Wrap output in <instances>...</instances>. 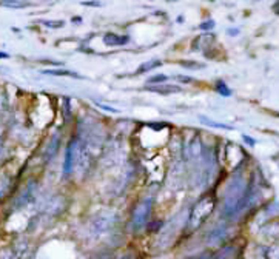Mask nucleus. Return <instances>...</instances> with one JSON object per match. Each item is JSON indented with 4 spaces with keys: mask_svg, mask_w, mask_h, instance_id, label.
I'll use <instances>...</instances> for the list:
<instances>
[{
    "mask_svg": "<svg viewBox=\"0 0 279 259\" xmlns=\"http://www.w3.org/2000/svg\"><path fill=\"white\" fill-rule=\"evenodd\" d=\"M248 193V184L244 177V173H236L231 177V181L226 190V196H224V216L233 218L235 214L242 211L244 202Z\"/></svg>",
    "mask_w": 279,
    "mask_h": 259,
    "instance_id": "f257e3e1",
    "label": "nucleus"
},
{
    "mask_svg": "<svg viewBox=\"0 0 279 259\" xmlns=\"http://www.w3.org/2000/svg\"><path fill=\"white\" fill-rule=\"evenodd\" d=\"M216 207V198L213 194H205L194 204V207L188 218V228L197 230L204 222L211 216V213Z\"/></svg>",
    "mask_w": 279,
    "mask_h": 259,
    "instance_id": "f03ea898",
    "label": "nucleus"
},
{
    "mask_svg": "<svg viewBox=\"0 0 279 259\" xmlns=\"http://www.w3.org/2000/svg\"><path fill=\"white\" fill-rule=\"evenodd\" d=\"M116 221H118V216H116V213H113V211H105V213L96 214L88 224L89 236L97 238V236L105 235L106 231H110L114 227Z\"/></svg>",
    "mask_w": 279,
    "mask_h": 259,
    "instance_id": "7ed1b4c3",
    "label": "nucleus"
},
{
    "mask_svg": "<svg viewBox=\"0 0 279 259\" xmlns=\"http://www.w3.org/2000/svg\"><path fill=\"white\" fill-rule=\"evenodd\" d=\"M151 208H153L151 199H142L140 202L136 204V207H134L133 214H131V227L134 231H139L143 225H145V222L150 218Z\"/></svg>",
    "mask_w": 279,
    "mask_h": 259,
    "instance_id": "20e7f679",
    "label": "nucleus"
},
{
    "mask_svg": "<svg viewBox=\"0 0 279 259\" xmlns=\"http://www.w3.org/2000/svg\"><path fill=\"white\" fill-rule=\"evenodd\" d=\"M79 155V138L73 139L70 142V145L67 148V155H65V164H64V173L70 174L74 168V162L77 160Z\"/></svg>",
    "mask_w": 279,
    "mask_h": 259,
    "instance_id": "39448f33",
    "label": "nucleus"
},
{
    "mask_svg": "<svg viewBox=\"0 0 279 259\" xmlns=\"http://www.w3.org/2000/svg\"><path fill=\"white\" fill-rule=\"evenodd\" d=\"M239 248L236 245H226L216 253H210V259H238Z\"/></svg>",
    "mask_w": 279,
    "mask_h": 259,
    "instance_id": "423d86ee",
    "label": "nucleus"
},
{
    "mask_svg": "<svg viewBox=\"0 0 279 259\" xmlns=\"http://www.w3.org/2000/svg\"><path fill=\"white\" fill-rule=\"evenodd\" d=\"M227 238V228L226 227H214L211 231H209V235H207V245H219V242L222 241H226Z\"/></svg>",
    "mask_w": 279,
    "mask_h": 259,
    "instance_id": "0eeeda50",
    "label": "nucleus"
},
{
    "mask_svg": "<svg viewBox=\"0 0 279 259\" xmlns=\"http://www.w3.org/2000/svg\"><path fill=\"white\" fill-rule=\"evenodd\" d=\"M59 147H60V135L59 133H54L52 138L48 142L47 150H45V160H47V162H51V160L56 157Z\"/></svg>",
    "mask_w": 279,
    "mask_h": 259,
    "instance_id": "6e6552de",
    "label": "nucleus"
},
{
    "mask_svg": "<svg viewBox=\"0 0 279 259\" xmlns=\"http://www.w3.org/2000/svg\"><path fill=\"white\" fill-rule=\"evenodd\" d=\"M148 91L159 93V94H173V93H181V86L177 85H155V86H147Z\"/></svg>",
    "mask_w": 279,
    "mask_h": 259,
    "instance_id": "1a4fd4ad",
    "label": "nucleus"
},
{
    "mask_svg": "<svg viewBox=\"0 0 279 259\" xmlns=\"http://www.w3.org/2000/svg\"><path fill=\"white\" fill-rule=\"evenodd\" d=\"M130 39L127 37V35H123V37H121V35L114 34V33H108L104 35V42L106 43V45L110 47H118V45H125Z\"/></svg>",
    "mask_w": 279,
    "mask_h": 259,
    "instance_id": "9d476101",
    "label": "nucleus"
},
{
    "mask_svg": "<svg viewBox=\"0 0 279 259\" xmlns=\"http://www.w3.org/2000/svg\"><path fill=\"white\" fill-rule=\"evenodd\" d=\"M43 74H51V76H68V77H76L80 79V74L74 73V71H68V69H43Z\"/></svg>",
    "mask_w": 279,
    "mask_h": 259,
    "instance_id": "9b49d317",
    "label": "nucleus"
},
{
    "mask_svg": "<svg viewBox=\"0 0 279 259\" xmlns=\"http://www.w3.org/2000/svg\"><path fill=\"white\" fill-rule=\"evenodd\" d=\"M199 121L204 123V125H207V127H213V128H221V130H233L230 125H227V123H221V122H214V121H211V119H209V118H205V116H199Z\"/></svg>",
    "mask_w": 279,
    "mask_h": 259,
    "instance_id": "f8f14e48",
    "label": "nucleus"
},
{
    "mask_svg": "<svg viewBox=\"0 0 279 259\" xmlns=\"http://www.w3.org/2000/svg\"><path fill=\"white\" fill-rule=\"evenodd\" d=\"M160 65H162V62H160V60H157V59H153V60L145 62V64H142V65L139 67V69L136 71V73H138V74L147 73V71H151L153 68H157V67H160Z\"/></svg>",
    "mask_w": 279,
    "mask_h": 259,
    "instance_id": "ddd939ff",
    "label": "nucleus"
},
{
    "mask_svg": "<svg viewBox=\"0 0 279 259\" xmlns=\"http://www.w3.org/2000/svg\"><path fill=\"white\" fill-rule=\"evenodd\" d=\"M31 3L28 2H17V0H0V6L5 8H26Z\"/></svg>",
    "mask_w": 279,
    "mask_h": 259,
    "instance_id": "4468645a",
    "label": "nucleus"
},
{
    "mask_svg": "<svg viewBox=\"0 0 279 259\" xmlns=\"http://www.w3.org/2000/svg\"><path fill=\"white\" fill-rule=\"evenodd\" d=\"M33 187H34V182H30L28 184V187L25 189V191H23V194L19 198V201L16 202V207H20V205H23L26 201H28V198L31 196V193H33Z\"/></svg>",
    "mask_w": 279,
    "mask_h": 259,
    "instance_id": "2eb2a0df",
    "label": "nucleus"
},
{
    "mask_svg": "<svg viewBox=\"0 0 279 259\" xmlns=\"http://www.w3.org/2000/svg\"><path fill=\"white\" fill-rule=\"evenodd\" d=\"M201 155H202V144H201L199 138H196L192 142V156L197 159V157H201Z\"/></svg>",
    "mask_w": 279,
    "mask_h": 259,
    "instance_id": "dca6fc26",
    "label": "nucleus"
},
{
    "mask_svg": "<svg viewBox=\"0 0 279 259\" xmlns=\"http://www.w3.org/2000/svg\"><path fill=\"white\" fill-rule=\"evenodd\" d=\"M216 86H218V91H219L222 96H226V97L231 96V90L227 86V84L224 82V80H218V85H216Z\"/></svg>",
    "mask_w": 279,
    "mask_h": 259,
    "instance_id": "f3484780",
    "label": "nucleus"
},
{
    "mask_svg": "<svg viewBox=\"0 0 279 259\" xmlns=\"http://www.w3.org/2000/svg\"><path fill=\"white\" fill-rule=\"evenodd\" d=\"M267 259H279V244L272 245L267 250Z\"/></svg>",
    "mask_w": 279,
    "mask_h": 259,
    "instance_id": "a211bd4d",
    "label": "nucleus"
},
{
    "mask_svg": "<svg viewBox=\"0 0 279 259\" xmlns=\"http://www.w3.org/2000/svg\"><path fill=\"white\" fill-rule=\"evenodd\" d=\"M168 77L165 76V74H156V76H153V77H150L147 82L148 84H156V85H160L164 80H167Z\"/></svg>",
    "mask_w": 279,
    "mask_h": 259,
    "instance_id": "6ab92c4d",
    "label": "nucleus"
},
{
    "mask_svg": "<svg viewBox=\"0 0 279 259\" xmlns=\"http://www.w3.org/2000/svg\"><path fill=\"white\" fill-rule=\"evenodd\" d=\"M181 65L188 68V69H201V68H204V64H199V62H181Z\"/></svg>",
    "mask_w": 279,
    "mask_h": 259,
    "instance_id": "aec40b11",
    "label": "nucleus"
},
{
    "mask_svg": "<svg viewBox=\"0 0 279 259\" xmlns=\"http://www.w3.org/2000/svg\"><path fill=\"white\" fill-rule=\"evenodd\" d=\"M0 259H16V256L11 250L6 248V250H2V252H0Z\"/></svg>",
    "mask_w": 279,
    "mask_h": 259,
    "instance_id": "412c9836",
    "label": "nucleus"
},
{
    "mask_svg": "<svg viewBox=\"0 0 279 259\" xmlns=\"http://www.w3.org/2000/svg\"><path fill=\"white\" fill-rule=\"evenodd\" d=\"M213 26H214V22H213V20H209V22H204V23H201V25H199V28H201V30H207V31H210V30L213 28Z\"/></svg>",
    "mask_w": 279,
    "mask_h": 259,
    "instance_id": "4be33fe9",
    "label": "nucleus"
},
{
    "mask_svg": "<svg viewBox=\"0 0 279 259\" xmlns=\"http://www.w3.org/2000/svg\"><path fill=\"white\" fill-rule=\"evenodd\" d=\"M42 23L47 25V26H50V28H59V26L64 25V22H48V20H43Z\"/></svg>",
    "mask_w": 279,
    "mask_h": 259,
    "instance_id": "5701e85b",
    "label": "nucleus"
},
{
    "mask_svg": "<svg viewBox=\"0 0 279 259\" xmlns=\"http://www.w3.org/2000/svg\"><path fill=\"white\" fill-rule=\"evenodd\" d=\"M177 80H179V82H182V84H190L193 79L188 77V76H177Z\"/></svg>",
    "mask_w": 279,
    "mask_h": 259,
    "instance_id": "b1692460",
    "label": "nucleus"
},
{
    "mask_svg": "<svg viewBox=\"0 0 279 259\" xmlns=\"http://www.w3.org/2000/svg\"><path fill=\"white\" fill-rule=\"evenodd\" d=\"M99 108H102V110H106V111H110V113H118V110L116 108H111V106H105V105H102V104H96Z\"/></svg>",
    "mask_w": 279,
    "mask_h": 259,
    "instance_id": "393cba45",
    "label": "nucleus"
},
{
    "mask_svg": "<svg viewBox=\"0 0 279 259\" xmlns=\"http://www.w3.org/2000/svg\"><path fill=\"white\" fill-rule=\"evenodd\" d=\"M187 259H210V253H202V255L192 256V258H187Z\"/></svg>",
    "mask_w": 279,
    "mask_h": 259,
    "instance_id": "a878e982",
    "label": "nucleus"
},
{
    "mask_svg": "<svg viewBox=\"0 0 279 259\" xmlns=\"http://www.w3.org/2000/svg\"><path fill=\"white\" fill-rule=\"evenodd\" d=\"M91 259H111V255H105V253H99L96 256H93Z\"/></svg>",
    "mask_w": 279,
    "mask_h": 259,
    "instance_id": "bb28decb",
    "label": "nucleus"
},
{
    "mask_svg": "<svg viewBox=\"0 0 279 259\" xmlns=\"http://www.w3.org/2000/svg\"><path fill=\"white\" fill-rule=\"evenodd\" d=\"M82 5H85V6H101L102 3H99V2H82Z\"/></svg>",
    "mask_w": 279,
    "mask_h": 259,
    "instance_id": "cd10ccee",
    "label": "nucleus"
},
{
    "mask_svg": "<svg viewBox=\"0 0 279 259\" xmlns=\"http://www.w3.org/2000/svg\"><path fill=\"white\" fill-rule=\"evenodd\" d=\"M244 140L247 142V144H248V145H255V142H256L255 139H251L250 136H244Z\"/></svg>",
    "mask_w": 279,
    "mask_h": 259,
    "instance_id": "c85d7f7f",
    "label": "nucleus"
},
{
    "mask_svg": "<svg viewBox=\"0 0 279 259\" xmlns=\"http://www.w3.org/2000/svg\"><path fill=\"white\" fill-rule=\"evenodd\" d=\"M239 30H228V35H238Z\"/></svg>",
    "mask_w": 279,
    "mask_h": 259,
    "instance_id": "c756f323",
    "label": "nucleus"
},
{
    "mask_svg": "<svg viewBox=\"0 0 279 259\" xmlns=\"http://www.w3.org/2000/svg\"><path fill=\"white\" fill-rule=\"evenodd\" d=\"M273 13L279 16V2H278V3H275V6H273Z\"/></svg>",
    "mask_w": 279,
    "mask_h": 259,
    "instance_id": "7c9ffc66",
    "label": "nucleus"
},
{
    "mask_svg": "<svg viewBox=\"0 0 279 259\" xmlns=\"http://www.w3.org/2000/svg\"><path fill=\"white\" fill-rule=\"evenodd\" d=\"M8 57H10V56H8L6 52H2V51H0V59H8Z\"/></svg>",
    "mask_w": 279,
    "mask_h": 259,
    "instance_id": "2f4dec72",
    "label": "nucleus"
},
{
    "mask_svg": "<svg viewBox=\"0 0 279 259\" xmlns=\"http://www.w3.org/2000/svg\"><path fill=\"white\" fill-rule=\"evenodd\" d=\"M122 259H131L130 256H125V258H122Z\"/></svg>",
    "mask_w": 279,
    "mask_h": 259,
    "instance_id": "473e14b6",
    "label": "nucleus"
},
{
    "mask_svg": "<svg viewBox=\"0 0 279 259\" xmlns=\"http://www.w3.org/2000/svg\"><path fill=\"white\" fill-rule=\"evenodd\" d=\"M278 116H279V114H278Z\"/></svg>",
    "mask_w": 279,
    "mask_h": 259,
    "instance_id": "72a5a7b5",
    "label": "nucleus"
}]
</instances>
